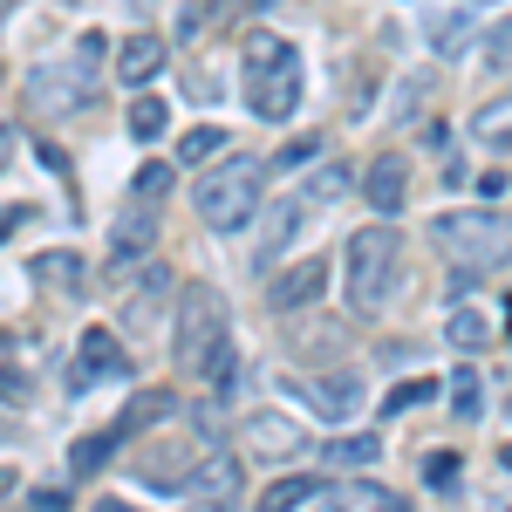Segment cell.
I'll list each match as a JSON object with an SVG mask.
<instances>
[{"instance_id": "cell-1", "label": "cell", "mask_w": 512, "mask_h": 512, "mask_svg": "<svg viewBox=\"0 0 512 512\" xmlns=\"http://www.w3.org/2000/svg\"><path fill=\"white\" fill-rule=\"evenodd\" d=\"M171 355H178V369L198 376V383H233V321H226L219 287H185Z\"/></svg>"}, {"instance_id": "cell-2", "label": "cell", "mask_w": 512, "mask_h": 512, "mask_svg": "<svg viewBox=\"0 0 512 512\" xmlns=\"http://www.w3.org/2000/svg\"><path fill=\"white\" fill-rule=\"evenodd\" d=\"M239 55H246V103H253V117L287 123L294 103H301V55H294V41H280L274 28H253Z\"/></svg>"}, {"instance_id": "cell-3", "label": "cell", "mask_w": 512, "mask_h": 512, "mask_svg": "<svg viewBox=\"0 0 512 512\" xmlns=\"http://www.w3.org/2000/svg\"><path fill=\"white\" fill-rule=\"evenodd\" d=\"M260 185H267V164L260 158H226L192 185V205H198V219H205L212 233H239V226L260 212V198H267Z\"/></svg>"}, {"instance_id": "cell-4", "label": "cell", "mask_w": 512, "mask_h": 512, "mask_svg": "<svg viewBox=\"0 0 512 512\" xmlns=\"http://www.w3.org/2000/svg\"><path fill=\"white\" fill-rule=\"evenodd\" d=\"M403 267V239L390 226H362L349 233V253H342V274H349V308L355 315H376L390 301V280Z\"/></svg>"}, {"instance_id": "cell-5", "label": "cell", "mask_w": 512, "mask_h": 512, "mask_svg": "<svg viewBox=\"0 0 512 512\" xmlns=\"http://www.w3.org/2000/svg\"><path fill=\"white\" fill-rule=\"evenodd\" d=\"M431 239H444L458 274H499L512 260V219H499V212H444Z\"/></svg>"}, {"instance_id": "cell-6", "label": "cell", "mask_w": 512, "mask_h": 512, "mask_svg": "<svg viewBox=\"0 0 512 512\" xmlns=\"http://www.w3.org/2000/svg\"><path fill=\"white\" fill-rule=\"evenodd\" d=\"M96 55H103V41L82 35L69 62H48V69H35V76H28V103H35L41 117L89 110V96H96Z\"/></svg>"}, {"instance_id": "cell-7", "label": "cell", "mask_w": 512, "mask_h": 512, "mask_svg": "<svg viewBox=\"0 0 512 512\" xmlns=\"http://www.w3.org/2000/svg\"><path fill=\"white\" fill-rule=\"evenodd\" d=\"M280 390L294 396V403H308L321 424H349L355 410H362V376L355 369H335V376H280Z\"/></svg>"}, {"instance_id": "cell-8", "label": "cell", "mask_w": 512, "mask_h": 512, "mask_svg": "<svg viewBox=\"0 0 512 512\" xmlns=\"http://www.w3.org/2000/svg\"><path fill=\"white\" fill-rule=\"evenodd\" d=\"M239 485H246V472H239V458L233 451H212V458H198V472H192V492L205 512H239Z\"/></svg>"}, {"instance_id": "cell-9", "label": "cell", "mask_w": 512, "mask_h": 512, "mask_svg": "<svg viewBox=\"0 0 512 512\" xmlns=\"http://www.w3.org/2000/svg\"><path fill=\"white\" fill-rule=\"evenodd\" d=\"M103 376H123V349L110 328H89L82 335V355L69 362V396H82L89 383H103Z\"/></svg>"}, {"instance_id": "cell-10", "label": "cell", "mask_w": 512, "mask_h": 512, "mask_svg": "<svg viewBox=\"0 0 512 512\" xmlns=\"http://www.w3.org/2000/svg\"><path fill=\"white\" fill-rule=\"evenodd\" d=\"M321 287H328V260H294L287 274H274V287H267V301H274L280 315H294V308H308V301H321Z\"/></svg>"}, {"instance_id": "cell-11", "label": "cell", "mask_w": 512, "mask_h": 512, "mask_svg": "<svg viewBox=\"0 0 512 512\" xmlns=\"http://www.w3.org/2000/svg\"><path fill=\"white\" fill-rule=\"evenodd\" d=\"M192 472H198L192 444H158V451H144V458H137V478H144V485H158V492H185Z\"/></svg>"}, {"instance_id": "cell-12", "label": "cell", "mask_w": 512, "mask_h": 512, "mask_svg": "<svg viewBox=\"0 0 512 512\" xmlns=\"http://www.w3.org/2000/svg\"><path fill=\"white\" fill-rule=\"evenodd\" d=\"M424 41H431L437 55H458L472 41V7L465 0H431L424 7Z\"/></svg>"}, {"instance_id": "cell-13", "label": "cell", "mask_w": 512, "mask_h": 512, "mask_svg": "<svg viewBox=\"0 0 512 512\" xmlns=\"http://www.w3.org/2000/svg\"><path fill=\"white\" fill-rule=\"evenodd\" d=\"M403 192H410V171H403V158H396V151H383V158L369 164V178H362V198L390 219V212H403Z\"/></svg>"}, {"instance_id": "cell-14", "label": "cell", "mask_w": 512, "mask_h": 512, "mask_svg": "<svg viewBox=\"0 0 512 512\" xmlns=\"http://www.w3.org/2000/svg\"><path fill=\"white\" fill-rule=\"evenodd\" d=\"M158 69H164V41L158 35H130L117 48V82H123V89H144Z\"/></svg>"}, {"instance_id": "cell-15", "label": "cell", "mask_w": 512, "mask_h": 512, "mask_svg": "<svg viewBox=\"0 0 512 512\" xmlns=\"http://www.w3.org/2000/svg\"><path fill=\"white\" fill-rule=\"evenodd\" d=\"M301 219H308V212H301L294 198H280L274 212H267V226H260V246H253V260H260V267H274L280 253L294 246V233H301Z\"/></svg>"}, {"instance_id": "cell-16", "label": "cell", "mask_w": 512, "mask_h": 512, "mask_svg": "<svg viewBox=\"0 0 512 512\" xmlns=\"http://www.w3.org/2000/svg\"><path fill=\"white\" fill-rule=\"evenodd\" d=\"M328 512H410L396 499L390 485H369V478H355V485H335V492H321Z\"/></svg>"}, {"instance_id": "cell-17", "label": "cell", "mask_w": 512, "mask_h": 512, "mask_svg": "<svg viewBox=\"0 0 512 512\" xmlns=\"http://www.w3.org/2000/svg\"><path fill=\"white\" fill-rule=\"evenodd\" d=\"M321 499V478H274L267 492H260V512H301V506H315Z\"/></svg>"}, {"instance_id": "cell-18", "label": "cell", "mask_w": 512, "mask_h": 512, "mask_svg": "<svg viewBox=\"0 0 512 512\" xmlns=\"http://www.w3.org/2000/svg\"><path fill=\"white\" fill-rule=\"evenodd\" d=\"M123 444V431H89V437H76L69 444V472L76 478H96L103 465H110V451Z\"/></svg>"}, {"instance_id": "cell-19", "label": "cell", "mask_w": 512, "mask_h": 512, "mask_svg": "<svg viewBox=\"0 0 512 512\" xmlns=\"http://www.w3.org/2000/svg\"><path fill=\"white\" fill-rule=\"evenodd\" d=\"M144 253H151V205H137V212L117 219V267L144 260Z\"/></svg>"}, {"instance_id": "cell-20", "label": "cell", "mask_w": 512, "mask_h": 512, "mask_svg": "<svg viewBox=\"0 0 512 512\" xmlns=\"http://www.w3.org/2000/svg\"><path fill=\"white\" fill-rule=\"evenodd\" d=\"M28 274H35L41 287L76 294V287H82V260H76V253H35V267H28Z\"/></svg>"}, {"instance_id": "cell-21", "label": "cell", "mask_w": 512, "mask_h": 512, "mask_svg": "<svg viewBox=\"0 0 512 512\" xmlns=\"http://www.w3.org/2000/svg\"><path fill=\"white\" fill-rule=\"evenodd\" d=\"M472 130H478V144L506 151V144H512V96H499V103H485V110L472 117Z\"/></svg>"}, {"instance_id": "cell-22", "label": "cell", "mask_w": 512, "mask_h": 512, "mask_svg": "<svg viewBox=\"0 0 512 512\" xmlns=\"http://www.w3.org/2000/svg\"><path fill=\"white\" fill-rule=\"evenodd\" d=\"M246 437H253V444H267V451H280V458H301V451H308V444H301V431H287L280 417H253V424H246Z\"/></svg>"}, {"instance_id": "cell-23", "label": "cell", "mask_w": 512, "mask_h": 512, "mask_svg": "<svg viewBox=\"0 0 512 512\" xmlns=\"http://www.w3.org/2000/svg\"><path fill=\"white\" fill-rule=\"evenodd\" d=\"M451 410H458L465 424L485 417V376H478V369H458V376H451Z\"/></svg>"}, {"instance_id": "cell-24", "label": "cell", "mask_w": 512, "mask_h": 512, "mask_svg": "<svg viewBox=\"0 0 512 512\" xmlns=\"http://www.w3.org/2000/svg\"><path fill=\"white\" fill-rule=\"evenodd\" d=\"M485 335H492V328H485V315L451 308V321H444V342H451V349H485Z\"/></svg>"}, {"instance_id": "cell-25", "label": "cell", "mask_w": 512, "mask_h": 512, "mask_svg": "<svg viewBox=\"0 0 512 512\" xmlns=\"http://www.w3.org/2000/svg\"><path fill=\"white\" fill-rule=\"evenodd\" d=\"M164 123H171V110H164L158 96H137V103H130V137H137V144L164 137Z\"/></svg>"}, {"instance_id": "cell-26", "label": "cell", "mask_w": 512, "mask_h": 512, "mask_svg": "<svg viewBox=\"0 0 512 512\" xmlns=\"http://www.w3.org/2000/svg\"><path fill=\"white\" fill-rule=\"evenodd\" d=\"M431 396H437V383H431V376H410V383H396V390L383 396L376 410H383V417H403V410H417V403H431Z\"/></svg>"}, {"instance_id": "cell-27", "label": "cell", "mask_w": 512, "mask_h": 512, "mask_svg": "<svg viewBox=\"0 0 512 512\" xmlns=\"http://www.w3.org/2000/svg\"><path fill=\"white\" fill-rule=\"evenodd\" d=\"M171 178H178L171 164H144V171L130 178V192H137V205H151V212H158V205H164V192H171Z\"/></svg>"}, {"instance_id": "cell-28", "label": "cell", "mask_w": 512, "mask_h": 512, "mask_svg": "<svg viewBox=\"0 0 512 512\" xmlns=\"http://www.w3.org/2000/svg\"><path fill=\"white\" fill-rule=\"evenodd\" d=\"M158 417H171V390H144V396H137V410L123 417L117 431L130 437V431H144V424H158Z\"/></svg>"}, {"instance_id": "cell-29", "label": "cell", "mask_w": 512, "mask_h": 512, "mask_svg": "<svg viewBox=\"0 0 512 512\" xmlns=\"http://www.w3.org/2000/svg\"><path fill=\"white\" fill-rule=\"evenodd\" d=\"M226 151V130L219 123H198V130H185V164H205Z\"/></svg>"}, {"instance_id": "cell-30", "label": "cell", "mask_w": 512, "mask_h": 512, "mask_svg": "<svg viewBox=\"0 0 512 512\" xmlns=\"http://www.w3.org/2000/svg\"><path fill=\"white\" fill-rule=\"evenodd\" d=\"M328 458H335V465H369V458H383V444H376L369 431H355V437H342Z\"/></svg>"}, {"instance_id": "cell-31", "label": "cell", "mask_w": 512, "mask_h": 512, "mask_svg": "<svg viewBox=\"0 0 512 512\" xmlns=\"http://www.w3.org/2000/svg\"><path fill=\"white\" fill-rule=\"evenodd\" d=\"M342 185H349V171L342 164H321L315 178H308V198H342Z\"/></svg>"}, {"instance_id": "cell-32", "label": "cell", "mask_w": 512, "mask_h": 512, "mask_svg": "<svg viewBox=\"0 0 512 512\" xmlns=\"http://www.w3.org/2000/svg\"><path fill=\"white\" fill-rule=\"evenodd\" d=\"M308 158H321V137H294L274 164H280V171H294V164H308Z\"/></svg>"}, {"instance_id": "cell-33", "label": "cell", "mask_w": 512, "mask_h": 512, "mask_svg": "<svg viewBox=\"0 0 512 512\" xmlns=\"http://www.w3.org/2000/svg\"><path fill=\"white\" fill-rule=\"evenodd\" d=\"M0 403H28V369H0Z\"/></svg>"}, {"instance_id": "cell-34", "label": "cell", "mask_w": 512, "mask_h": 512, "mask_svg": "<svg viewBox=\"0 0 512 512\" xmlns=\"http://www.w3.org/2000/svg\"><path fill=\"white\" fill-rule=\"evenodd\" d=\"M424 478H431V485H451V478H458V458H451V451H431Z\"/></svg>"}, {"instance_id": "cell-35", "label": "cell", "mask_w": 512, "mask_h": 512, "mask_svg": "<svg viewBox=\"0 0 512 512\" xmlns=\"http://www.w3.org/2000/svg\"><path fill=\"white\" fill-rule=\"evenodd\" d=\"M492 62H499V69L512 62V21H499V35H492Z\"/></svg>"}, {"instance_id": "cell-36", "label": "cell", "mask_w": 512, "mask_h": 512, "mask_svg": "<svg viewBox=\"0 0 512 512\" xmlns=\"http://www.w3.org/2000/svg\"><path fill=\"white\" fill-rule=\"evenodd\" d=\"M21 219H28L21 205H0V239H7V233H21Z\"/></svg>"}, {"instance_id": "cell-37", "label": "cell", "mask_w": 512, "mask_h": 512, "mask_svg": "<svg viewBox=\"0 0 512 512\" xmlns=\"http://www.w3.org/2000/svg\"><path fill=\"white\" fill-rule=\"evenodd\" d=\"M7 151H14V130H7V123H0V164H7Z\"/></svg>"}, {"instance_id": "cell-38", "label": "cell", "mask_w": 512, "mask_h": 512, "mask_svg": "<svg viewBox=\"0 0 512 512\" xmlns=\"http://www.w3.org/2000/svg\"><path fill=\"white\" fill-rule=\"evenodd\" d=\"M96 512H137V506H123V499H103V506H96Z\"/></svg>"}, {"instance_id": "cell-39", "label": "cell", "mask_w": 512, "mask_h": 512, "mask_svg": "<svg viewBox=\"0 0 512 512\" xmlns=\"http://www.w3.org/2000/svg\"><path fill=\"white\" fill-rule=\"evenodd\" d=\"M7 492H14V472H7V465H0V499H7Z\"/></svg>"}, {"instance_id": "cell-40", "label": "cell", "mask_w": 512, "mask_h": 512, "mask_svg": "<svg viewBox=\"0 0 512 512\" xmlns=\"http://www.w3.org/2000/svg\"><path fill=\"white\" fill-rule=\"evenodd\" d=\"M499 465H506V472H512V437H506V451H499Z\"/></svg>"}, {"instance_id": "cell-41", "label": "cell", "mask_w": 512, "mask_h": 512, "mask_svg": "<svg viewBox=\"0 0 512 512\" xmlns=\"http://www.w3.org/2000/svg\"><path fill=\"white\" fill-rule=\"evenodd\" d=\"M0 82H7V69H0Z\"/></svg>"}]
</instances>
